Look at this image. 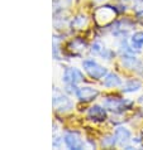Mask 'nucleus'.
I'll return each instance as SVG.
<instances>
[{"instance_id":"1","label":"nucleus","mask_w":143,"mask_h":150,"mask_svg":"<svg viewBox=\"0 0 143 150\" xmlns=\"http://www.w3.org/2000/svg\"><path fill=\"white\" fill-rule=\"evenodd\" d=\"M103 105L107 110L114 112V114H122V112L132 109L133 101L127 98H119V97H108L103 101Z\"/></svg>"},{"instance_id":"2","label":"nucleus","mask_w":143,"mask_h":150,"mask_svg":"<svg viewBox=\"0 0 143 150\" xmlns=\"http://www.w3.org/2000/svg\"><path fill=\"white\" fill-rule=\"evenodd\" d=\"M52 105L54 107V110L58 112H67L71 109H74V102L71 101V98L57 88L53 91Z\"/></svg>"},{"instance_id":"3","label":"nucleus","mask_w":143,"mask_h":150,"mask_svg":"<svg viewBox=\"0 0 143 150\" xmlns=\"http://www.w3.org/2000/svg\"><path fill=\"white\" fill-rule=\"evenodd\" d=\"M82 67L85 69V72L95 80H102L108 73V69L94 59H85L82 62Z\"/></svg>"},{"instance_id":"4","label":"nucleus","mask_w":143,"mask_h":150,"mask_svg":"<svg viewBox=\"0 0 143 150\" xmlns=\"http://www.w3.org/2000/svg\"><path fill=\"white\" fill-rule=\"evenodd\" d=\"M84 80V74L81 73V71L75 68V67H67L64 71V74H62V81L65 82L66 88H75L77 87L76 85L80 82H82Z\"/></svg>"},{"instance_id":"5","label":"nucleus","mask_w":143,"mask_h":150,"mask_svg":"<svg viewBox=\"0 0 143 150\" xmlns=\"http://www.w3.org/2000/svg\"><path fill=\"white\" fill-rule=\"evenodd\" d=\"M64 141H65L66 148L72 149V150H81L85 148V143H84L81 135L75 131L66 132L64 136Z\"/></svg>"},{"instance_id":"6","label":"nucleus","mask_w":143,"mask_h":150,"mask_svg":"<svg viewBox=\"0 0 143 150\" xmlns=\"http://www.w3.org/2000/svg\"><path fill=\"white\" fill-rule=\"evenodd\" d=\"M115 18V9L112 6H102L95 11V19L100 25H107Z\"/></svg>"},{"instance_id":"7","label":"nucleus","mask_w":143,"mask_h":150,"mask_svg":"<svg viewBox=\"0 0 143 150\" xmlns=\"http://www.w3.org/2000/svg\"><path fill=\"white\" fill-rule=\"evenodd\" d=\"M75 96L81 102H90L99 96V91L95 87H91V86H81L76 88Z\"/></svg>"},{"instance_id":"8","label":"nucleus","mask_w":143,"mask_h":150,"mask_svg":"<svg viewBox=\"0 0 143 150\" xmlns=\"http://www.w3.org/2000/svg\"><path fill=\"white\" fill-rule=\"evenodd\" d=\"M122 64L125 68L136 71L138 74L143 76V63L136 57V54H125L122 56Z\"/></svg>"},{"instance_id":"9","label":"nucleus","mask_w":143,"mask_h":150,"mask_svg":"<svg viewBox=\"0 0 143 150\" xmlns=\"http://www.w3.org/2000/svg\"><path fill=\"white\" fill-rule=\"evenodd\" d=\"M114 135L117 139V144L119 145V146H127L128 143L132 140V132L125 126H118L115 129Z\"/></svg>"},{"instance_id":"10","label":"nucleus","mask_w":143,"mask_h":150,"mask_svg":"<svg viewBox=\"0 0 143 150\" xmlns=\"http://www.w3.org/2000/svg\"><path fill=\"white\" fill-rule=\"evenodd\" d=\"M87 116H89V119L94 120V121H105L108 117V114H107V109L100 105H94L91 106L89 111H87Z\"/></svg>"},{"instance_id":"11","label":"nucleus","mask_w":143,"mask_h":150,"mask_svg":"<svg viewBox=\"0 0 143 150\" xmlns=\"http://www.w3.org/2000/svg\"><path fill=\"white\" fill-rule=\"evenodd\" d=\"M142 88V82L136 78H129L122 85V91L124 93H132V92H137Z\"/></svg>"},{"instance_id":"12","label":"nucleus","mask_w":143,"mask_h":150,"mask_svg":"<svg viewBox=\"0 0 143 150\" xmlns=\"http://www.w3.org/2000/svg\"><path fill=\"white\" fill-rule=\"evenodd\" d=\"M103 85L105 87H109V88H113V87L122 86L123 82H122V78L117 73H107V76L103 80Z\"/></svg>"},{"instance_id":"13","label":"nucleus","mask_w":143,"mask_h":150,"mask_svg":"<svg viewBox=\"0 0 143 150\" xmlns=\"http://www.w3.org/2000/svg\"><path fill=\"white\" fill-rule=\"evenodd\" d=\"M129 44L134 51H141L143 48V32H136L133 33L129 39Z\"/></svg>"},{"instance_id":"14","label":"nucleus","mask_w":143,"mask_h":150,"mask_svg":"<svg viewBox=\"0 0 143 150\" xmlns=\"http://www.w3.org/2000/svg\"><path fill=\"white\" fill-rule=\"evenodd\" d=\"M87 24V18L85 15H77L75 16L71 22V28L72 29H82Z\"/></svg>"},{"instance_id":"15","label":"nucleus","mask_w":143,"mask_h":150,"mask_svg":"<svg viewBox=\"0 0 143 150\" xmlns=\"http://www.w3.org/2000/svg\"><path fill=\"white\" fill-rule=\"evenodd\" d=\"M105 48H107V47H105V45L102 43V42H95V43L91 45V49H90V51H91V53H92L94 56H102Z\"/></svg>"},{"instance_id":"16","label":"nucleus","mask_w":143,"mask_h":150,"mask_svg":"<svg viewBox=\"0 0 143 150\" xmlns=\"http://www.w3.org/2000/svg\"><path fill=\"white\" fill-rule=\"evenodd\" d=\"M103 146L105 148H112L114 146V145H117V139H115V135H109V136H105L103 141H102Z\"/></svg>"},{"instance_id":"17","label":"nucleus","mask_w":143,"mask_h":150,"mask_svg":"<svg viewBox=\"0 0 143 150\" xmlns=\"http://www.w3.org/2000/svg\"><path fill=\"white\" fill-rule=\"evenodd\" d=\"M64 143H65V141H64V139H61L60 135H54V139L52 141V146L56 148V149H60Z\"/></svg>"},{"instance_id":"18","label":"nucleus","mask_w":143,"mask_h":150,"mask_svg":"<svg viewBox=\"0 0 143 150\" xmlns=\"http://www.w3.org/2000/svg\"><path fill=\"white\" fill-rule=\"evenodd\" d=\"M133 9L137 11V14L143 13V0H136V3H134Z\"/></svg>"},{"instance_id":"19","label":"nucleus","mask_w":143,"mask_h":150,"mask_svg":"<svg viewBox=\"0 0 143 150\" xmlns=\"http://www.w3.org/2000/svg\"><path fill=\"white\" fill-rule=\"evenodd\" d=\"M138 19H139V22L143 24V13H141V14H138Z\"/></svg>"},{"instance_id":"20","label":"nucleus","mask_w":143,"mask_h":150,"mask_svg":"<svg viewBox=\"0 0 143 150\" xmlns=\"http://www.w3.org/2000/svg\"><path fill=\"white\" fill-rule=\"evenodd\" d=\"M139 102H141L142 105H143V96H141V97H139Z\"/></svg>"},{"instance_id":"21","label":"nucleus","mask_w":143,"mask_h":150,"mask_svg":"<svg viewBox=\"0 0 143 150\" xmlns=\"http://www.w3.org/2000/svg\"><path fill=\"white\" fill-rule=\"evenodd\" d=\"M124 1H130V0H124Z\"/></svg>"}]
</instances>
